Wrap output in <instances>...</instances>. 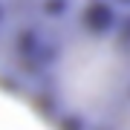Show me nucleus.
I'll return each mask as SVG.
<instances>
[{"label":"nucleus","mask_w":130,"mask_h":130,"mask_svg":"<svg viewBox=\"0 0 130 130\" xmlns=\"http://www.w3.org/2000/svg\"><path fill=\"white\" fill-rule=\"evenodd\" d=\"M43 95L61 119L95 130L130 95V43L104 26H75L43 61Z\"/></svg>","instance_id":"nucleus-1"},{"label":"nucleus","mask_w":130,"mask_h":130,"mask_svg":"<svg viewBox=\"0 0 130 130\" xmlns=\"http://www.w3.org/2000/svg\"><path fill=\"white\" fill-rule=\"evenodd\" d=\"M95 130H130V95H127Z\"/></svg>","instance_id":"nucleus-2"}]
</instances>
